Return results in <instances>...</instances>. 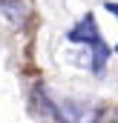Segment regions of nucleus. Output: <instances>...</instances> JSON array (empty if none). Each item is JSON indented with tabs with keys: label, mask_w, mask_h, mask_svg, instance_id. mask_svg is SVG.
<instances>
[{
	"label": "nucleus",
	"mask_w": 118,
	"mask_h": 123,
	"mask_svg": "<svg viewBox=\"0 0 118 123\" xmlns=\"http://www.w3.org/2000/svg\"><path fill=\"white\" fill-rule=\"evenodd\" d=\"M110 123H118V109L112 112V117H110Z\"/></svg>",
	"instance_id": "obj_4"
},
{
	"label": "nucleus",
	"mask_w": 118,
	"mask_h": 123,
	"mask_svg": "<svg viewBox=\"0 0 118 123\" xmlns=\"http://www.w3.org/2000/svg\"><path fill=\"white\" fill-rule=\"evenodd\" d=\"M66 40H69V43H78V46H87L89 52H92V72H95V74L104 72V66L110 60L112 49L104 43V37H101V31L95 26V17H92V14H84L72 29L66 31Z\"/></svg>",
	"instance_id": "obj_1"
},
{
	"label": "nucleus",
	"mask_w": 118,
	"mask_h": 123,
	"mask_svg": "<svg viewBox=\"0 0 118 123\" xmlns=\"http://www.w3.org/2000/svg\"><path fill=\"white\" fill-rule=\"evenodd\" d=\"M46 106H49V115L58 117L60 123H98L101 115V109L89 103H55L52 97H46Z\"/></svg>",
	"instance_id": "obj_2"
},
{
	"label": "nucleus",
	"mask_w": 118,
	"mask_h": 123,
	"mask_svg": "<svg viewBox=\"0 0 118 123\" xmlns=\"http://www.w3.org/2000/svg\"><path fill=\"white\" fill-rule=\"evenodd\" d=\"M104 9H107V12H112V14L118 17V3H104ZM112 52H118V43L112 46Z\"/></svg>",
	"instance_id": "obj_3"
}]
</instances>
